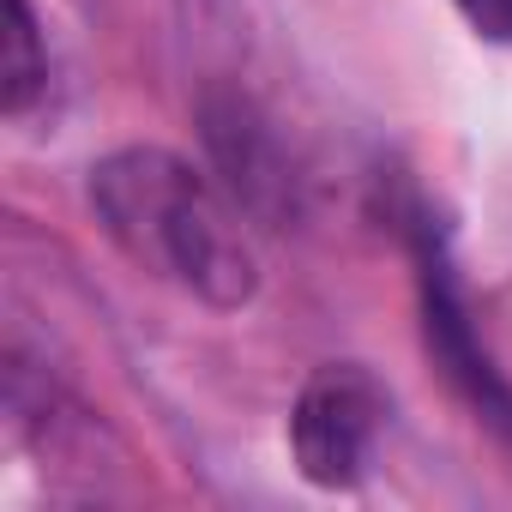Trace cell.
Segmentation results:
<instances>
[{"mask_svg": "<svg viewBox=\"0 0 512 512\" xmlns=\"http://www.w3.org/2000/svg\"><path fill=\"white\" fill-rule=\"evenodd\" d=\"M458 13L476 25V37L512 43V0H458Z\"/></svg>", "mask_w": 512, "mask_h": 512, "instance_id": "cell-5", "label": "cell"}, {"mask_svg": "<svg viewBox=\"0 0 512 512\" xmlns=\"http://www.w3.org/2000/svg\"><path fill=\"white\" fill-rule=\"evenodd\" d=\"M85 193L109 241L139 272L199 296L205 308H241L260 290L241 211L187 157L163 145H121L91 163Z\"/></svg>", "mask_w": 512, "mask_h": 512, "instance_id": "cell-1", "label": "cell"}, {"mask_svg": "<svg viewBox=\"0 0 512 512\" xmlns=\"http://www.w3.org/2000/svg\"><path fill=\"white\" fill-rule=\"evenodd\" d=\"M55 91V55L37 25L31 0H13V31H7V115L25 121L43 97Z\"/></svg>", "mask_w": 512, "mask_h": 512, "instance_id": "cell-4", "label": "cell"}, {"mask_svg": "<svg viewBox=\"0 0 512 512\" xmlns=\"http://www.w3.org/2000/svg\"><path fill=\"white\" fill-rule=\"evenodd\" d=\"M386 410H392V398L362 362L314 368V380L302 386V398L290 410L296 470L314 488H356L386 434Z\"/></svg>", "mask_w": 512, "mask_h": 512, "instance_id": "cell-2", "label": "cell"}, {"mask_svg": "<svg viewBox=\"0 0 512 512\" xmlns=\"http://www.w3.org/2000/svg\"><path fill=\"white\" fill-rule=\"evenodd\" d=\"M422 302H428V344L446 356V368H452V380H464V392L494 416V422H512V392L494 380V368H488V356L470 344V326H464V308H458V284H452V272H446V260L434 253V241L422 235Z\"/></svg>", "mask_w": 512, "mask_h": 512, "instance_id": "cell-3", "label": "cell"}]
</instances>
